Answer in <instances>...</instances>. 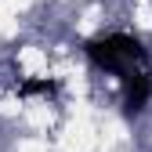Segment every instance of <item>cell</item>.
Listing matches in <instances>:
<instances>
[{"mask_svg":"<svg viewBox=\"0 0 152 152\" xmlns=\"http://www.w3.org/2000/svg\"><path fill=\"white\" fill-rule=\"evenodd\" d=\"M54 91H58L54 80H22L18 83V94H22V98H33V94H44L47 98V94H54Z\"/></svg>","mask_w":152,"mask_h":152,"instance_id":"obj_3","label":"cell"},{"mask_svg":"<svg viewBox=\"0 0 152 152\" xmlns=\"http://www.w3.org/2000/svg\"><path fill=\"white\" fill-rule=\"evenodd\" d=\"M87 58L105 69V72H116V76H134L141 69H148V54L141 47L138 36L130 33H109V36H98V40H87Z\"/></svg>","mask_w":152,"mask_h":152,"instance_id":"obj_1","label":"cell"},{"mask_svg":"<svg viewBox=\"0 0 152 152\" xmlns=\"http://www.w3.org/2000/svg\"><path fill=\"white\" fill-rule=\"evenodd\" d=\"M148 98H152V72L148 69H141V72L123 80V109L127 112H141L148 105Z\"/></svg>","mask_w":152,"mask_h":152,"instance_id":"obj_2","label":"cell"}]
</instances>
